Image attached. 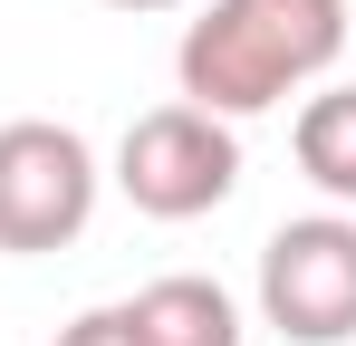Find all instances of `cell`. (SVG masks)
<instances>
[{"instance_id":"obj_6","label":"cell","mask_w":356,"mask_h":346,"mask_svg":"<svg viewBox=\"0 0 356 346\" xmlns=\"http://www.w3.org/2000/svg\"><path fill=\"white\" fill-rule=\"evenodd\" d=\"M298 145V173L327 192V202H356V87H327V97H308L289 125Z\"/></svg>"},{"instance_id":"obj_2","label":"cell","mask_w":356,"mask_h":346,"mask_svg":"<svg viewBox=\"0 0 356 346\" xmlns=\"http://www.w3.org/2000/svg\"><path fill=\"white\" fill-rule=\"evenodd\" d=\"M241 183V135L232 115H202V106H154L125 125L116 145V192L145 212V222H202V212H222Z\"/></svg>"},{"instance_id":"obj_3","label":"cell","mask_w":356,"mask_h":346,"mask_svg":"<svg viewBox=\"0 0 356 346\" xmlns=\"http://www.w3.org/2000/svg\"><path fill=\"white\" fill-rule=\"evenodd\" d=\"M97 212V154L87 135L58 115H10L0 125V250L10 260H39L67 250Z\"/></svg>"},{"instance_id":"obj_7","label":"cell","mask_w":356,"mask_h":346,"mask_svg":"<svg viewBox=\"0 0 356 346\" xmlns=\"http://www.w3.org/2000/svg\"><path fill=\"white\" fill-rule=\"evenodd\" d=\"M58 346H135V327H125V308H87L58 327Z\"/></svg>"},{"instance_id":"obj_5","label":"cell","mask_w":356,"mask_h":346,"mask_svg":"<svg viewBox=\"0 0 356 346\" xmlns=\"http://www.w3.org/2000/svg\"><path fill=\"white\" fill-rule=\"evenodd\" d=\"M125 327H135V346H241V308L222 279L164 270V279H145L125 298Z\"/></svg>"},{"instance_id":"obj_8","label":"cell","mask_w":356,"mask_h":346,"mask_svg":"<svg viewBox=\"0 0 356 346\" xmlns=\"http://www.w3.org/2000/svg\"><path fill=\"white\" fill-rule=\"evenodd\" d=\"M106 10H183V0H106Z\"/></svg>"},{"instance_id":"obj_4","label":"cell","mask_w":356,"mask_h":346,"mask_svg":"<svg viewBox=\"0 0 356 346\" xmlns=\"http://www.w3.org/2000/svg\"><path fill=\"white\" fill-rule=\"evenodd\" d=\"M260 318L289 346H347L356 337V222L308 212L280 222L260 250Z\"/></svg>"},{"instance_id":"obj_1","label":"cell","mask_w":356,"mask_h":346,"mask_svg":"<svg viewBox=\"0 0 356 346\" xmlns=\"http://www.w3.org/2000/svg\"><path fill=\"white\" fill-rule=\"evenodd\" d=\"M347 58V0H212L202 19H183V106L202 115H270L308 77H327Z\"/></svg>"}]
</instances>
